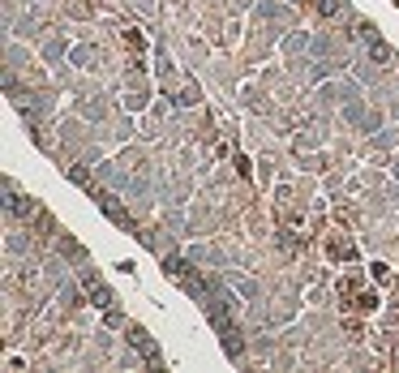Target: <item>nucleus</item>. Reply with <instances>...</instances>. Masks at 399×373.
Wrapping results in <instances>:
<instances>
[{
	"label": "nucleus",
	"instance_id": "obj_2",
	"mask_svg": "<svg viewBox=\"0 0 399 373\" xmlns=\"http://www.w3.org/2000/svg\"><path fill=\"white\" fill-rule=\"evenodd\" d=\"M370 56H374V60H391V52H386L382 43H374V48H370Z\"/></svg>",
	"mask_w": 399,
	"mask_h": 373
},
{
	"label": "nucleus",
	"instance_id": "obj_1",
	"mask_svg": "<svg viewBox=\"0 0 399 373\" xmlns=\"http://www.w3.org/2000/svg\"><path fill=\"white\" fill-rule=\"evenodd\" d=\"M326 17H335V13H344V0H322V5H318Z\"/></svg>",
	"mask_w": 399,
	"mask_h": 373
}]
</instances>
